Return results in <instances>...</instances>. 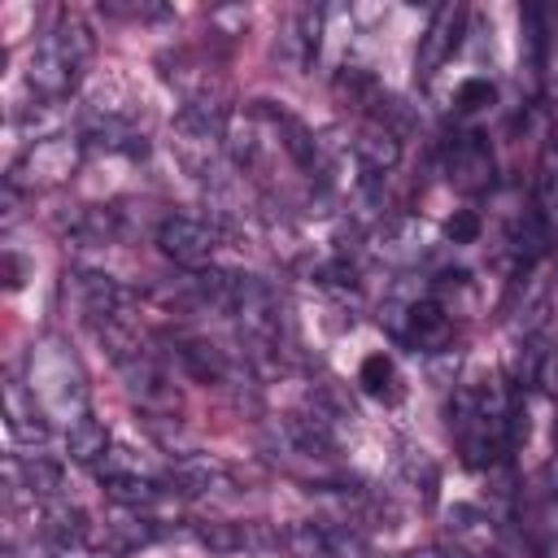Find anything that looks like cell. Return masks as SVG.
Wrapping results in <instances>:
<instances>
[{"label": "cell", "mask_w": 558, "mask_h": 558, "mask_svg": "<svg viewBox=\"0 0 558 558\" xmlns=\"http://www.w3.org/2000/svg\"><path fill=\"white\" fill-rule=\"evenodd\" d=\"M92 26L78 17V13H61L44 35L39 44L31 48V65H26V83L39 100L57 105L74 92V83L83 78L87 61H92Z\"/></svg>", "instance_id": "obj_1"}, {"label": "cell", "mask_w": 558, "mask_h": 558, "mask_svg": "<svg viewBox=\"0 0 558 558\" xmlns=\"http://www.w3.org/2000/svg\"><path fill=\"white\" fill-rule=\"evenodd\" d=\"M26 392L35 397V405H39V414L48 423L83 418V410H87V379H83L74 353L65 349V340L44 336L39 344H31V357H26Z\"/></svg>", "instance_id": "obj_2"}, {"label": "cell", "mask_w": 558, "mask_h": 558, "mask_svg": "<svg viewBox=\"0 0 558 558\" xmlns=\"http://www.w3.org/2000/svg\"><path fill=\"white\" fill-rule=\"evenodd\" d=\"M78 157H83V144L70 140V135H39L9 170V183L17 192H48V187H61L74 170H78Z\"/></svg>", "instance_id": "obj_3"}, {"label": "cell", "mask_w": 558, "mask_h": 558, "mask_svg": "<svg viewBox=\"0 0 558 558\" xmlns=\"http://www.w3.org/2000/svg\"><path fill=\"white\" fill-rule=\"evenodd\" d=\"M157 248L183 270H205L218 248V227L196 214H166L157 222Z\"/></svg>", "instance_id": "obj_4"}, {"label": "cell", "mask_w": 558, "mask_h": 558, "mask_svg": "<svg viewBox=\"0 0 558 558\" xmlns=\"http://www.w3.org/2000/svg\"><path fill=\"white\" fill-rule=\"evenodd\" d=\"M65 296L74 301V310H78L92 327L105 323V318L126 314V305H131V292H126L118 279L100 275V270H70V275H65Z\"/></svg>", "instance_id": "obj_5"}, {"label": "cell", "mask_w": 558, "mask_h": 558, "mask_svg": "<svg viewBox=\"0 0 558 558\" xmlns=\"http://www.w3.org/2000/svg\"><path fill=\"white\" fill-rule=\"evenodd\" d=\"M397 331H401V340L414 344L418 353H445V349H449V336H453V323H449V314H445L440 301L414 296V301L401 310Z\"/></svg>", "instance_id": "obj_6"}, {"label": "cell", "mask_w": 558, "mask_h": 558, "mask_svg": "<svg viewBox=\"0 0 558 558\" xmlns=\"http://www.w3.org/2000/svg\"><path fill=\"white\" fill-rule=\"evenodd\" d=\"M462 26H466V9H462V4H440V9L432 13V22H427V31H423V39H418V57H414L418 78L436 74V70L453 57V48H458V39H462Z\"/></svg>", "instance_id": "obj_7"}, {"label": "cell", "mask_w": 558, "mask_h": 558, "mask_svg": "<svg viewBox=\"0 0 558 558\" xmlns=\"http://www.w3.org/2000/svg\"><path fill=\"white\" fill-rule=\"evenodd\" d=\"M445 166H449V183H453L458 192H484V187L493 183V153H488V144H484L480 135L453 140Z\"/></svg>", "instance_id": "obj_8"}, {"label": "cell", "mask_w": 558, "mask_h": 558, "mask_svg": "<svg viewBox=\"0 0 558 558\" xmlns=\"http://www.w3.org/2000/svg\"><path fill=\"white\" fill-rule=\"evenodd\" d=\"M9 480H13V488H22L31 501H57L61 488H65L61 462H52V458H44V453H26L22 462L13 458V462H9Z\"/></svg>", "instance_id": "obj_9"}, {"label": "cell", "mask_w": 558, "mask_h": 558, "mask_svg": "<svg viewBox=\"0 0 558 558\" xmlns=\"http://www.w3.org/2000/svg\"><path fill=\"white\" fill-rule=\"evenodd\" d=\"M397 157H401V140H397L392 126H384V122H366V126L353 135V161H357L366 174H384V170H392Z\"/></svg>", "instance_id": "obj_10"}, {"label": "cell", "mask_w": 558, "mask_h": 558, "mask_svg": "<svg viewBox=\"0 0 558 558\" xmlns=\"http://www.w3.org/2000/svg\"><path fill=\"white\" fill-rule=\"evenodd\" d=\"M4 427H9L13 445H35L39 449L44 436H48V418L39 414L35 397L22 392L17 384H9V392H4Z\"/></svg>", "instance_id": "obj_11"}, {"label": "cell", "mask_w": 558, "mask_h": 558, "mask_svg": "<svg viewBox=\"0 0 558 558\" xmlns=\"http://www.w3.org/2000/svg\"><path fill=\"white\" fill-rule=\"evenodd\" d=\"M39 536L57 549H70V545H83L87 541V519L83 510L65 506L61 497L57 501H44V514H39Z\"/></svg>", "instance_id": "obj_12"}, {"label": "cell", "mask_w": 558, "mask_h": 558, "mask_svg": "<svg viewBox=\"0 0 558 558\" xmlns=\"http://www.w3.org/2000/svg\"><path fill=\"white\" fill-rule=\"evenodd\" d=\"M109 449H113V445H109V432H105V423H96L92 414H83V418H74V423L65 427V453H70V462L100 466V458H105Z\"/></svg>", "instance_id": "obj_13"}, {"label": "cell", "mask_w": 558, "mask_h": 558, "mask_svg": "<svg viewBox=\"0 0 558 558\" xmlns=\"http://www.w3.org/2000/svg\"><path fill=\"white\" fill-rule=\"evenodd\" d=\"M170 480H174L183 493L201 497V493L222 488V484H227V471H222V462H214V458H205V453H183V458L170 466Z\"/></svg>", "instance_id": "obj_14"}, {"label": "cell", "mask_w": 558, "mask_h": 558, "mask_svg": "<svg viewBox=\"0 0 558 558\" xmlns=\"http://www.w3.org/2000/svg\"><path fill=\"white\" fill-rule=\"evenodd\" d=\"M157 536H161L157 519H148V514H140V510H126V506H118V514L105 523L109 549H140V545H153Z\"/></svg>", "instance_id": "obj_15"}, {"label": "cell", "mask_w": 558, "mask_h": 558, "mask_svg": "<svg viewBox=\"0 0 558 558\" xmlns=\"http://www.w3.org/2000/svg\"><path fill=\"white\" fill-rule=\"evenodd\" d=\"M179 362H183L187 375L201 379V384H222V379H227V357H222V349H214V344H205V340H183V344H179Z\"/></svg>", "instance_id": "obj_16"}, {"label": "cell", "mask_w": 558, "mask_h": 558, "mask_svg": "<svg viewBox=\"0 0 558 558\" xmlns=\"http://www.w3.org/2000/svg\"><path fill=\"white\" fill-rule=\"evenodd\" d=\"M105 493L113 506H126V510H144L161 497V488L148 480V475H118V480H105Z\"/></svg>", "instance_id": "obj_17"}, {"label": "cell", "mask_w": 558, "mask_h": 558, "mask_svg": "<svg viewBox=\"0 0 558 558\" xmlns=\"http://www.w3.org/2000/svg\"><path fill=\"white\" fill-rule=\"evenodd\" d=\"M357 384L371 392V397H397V371H392V357H384V353H371L366 362H362V375H357Z\"/></svg>", "instance_id": "obj_18"}, {"label": "cell", "mask_w": 558, "mask_h": 558, "mask_svg": "<svg viewBox=\"0 0 558 558\" xmlns=\"http://www.w3.org/2000/svg\"><path fill=\"white\" fill-rule=\"evenodd\" d=\"M484 105H493V83L488 78H466L458 87V113H480Z\"/></svg>", "instance_id": "obj_19"}, {"label": "cell", "mask_w": 558, "mask_h": 558, "mask_svg": "<svg viewBox=\"0 0 558 558\" xmlns=\"http://www.w3.org/2000/svg\"><path fill=\"white\" fill-rule=\"evenodd\" d=\"M445 235H449L453 244H471V240L480 235V218H475L471 209H462V214H453V218L445 222Z\"/></svg>", "instance_id": "obj_20"}, {"label": "cell", "mask_w": 558, "mask_h": 558, "mask_svg": "<svg viewBox=\"0 0 558 558\" xmlns=\"http://www.w3.org/2000/svg\"><path fill=\"white\" fill-rule=\"evenodd\" d=\"M109 17H161V4H105Z\"/></svg>", "instance_id": "obj_21"}, {"label": "cell", "mask_w": 558, "mask_h": 558, "mask_svg": "<svg viewBox=\"0 0 558 558\" xmlns=\"http://www.w3.org/2000/svg\"><path fill=\"white\" fill-rule=\"evenodd\" d=\"M405 558H462V554H453V549H410Z\"/></svg>", "instance_id": "obj_22"}, {"label": "cell", "mask_w": 558, "mask_h": 558, "mask_svg": "<svg viewBox=\"0 0 558 558\" xmlns=\"http://www.w3.org/2000/svg\"><path fill=\"white\" fill-rule=\"evenodd\" d=\"M4 270H9V288H17V283H22V266H17V257H13V253L4 257Z\"/></svg>", "instance_id": "obj_23"}]
</instances>
